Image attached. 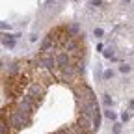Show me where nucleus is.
I'll return each instance as SVG.
<instances>
[{
    "mask_svg": "<svg viewBox=\"0 0 134 134\" xmlns=\"http://www.w3.org/2000/svg\"><path fill=\"white\" fill-rule=\"evenodd\" d=\"M119 71H121V73H130V65L129 64H121L119 65Z\"/></svg>",
    "mask_w": 134,
    "mask_h": 134,
    "instance_id": "f257e3e1",
    "label": "nucleus"
},
{
    "mask_svg": "<svg viewBox=\"0 0 134 134\" xmlns=\"http://www.w3.org/2000/svg\"><path fill=\"white\" fill-rule=\"evenodd\" d=\"M104 115L108 117V119H115V117H117V115H115V112H112V110H106Z\"/></svg>",
    "mask_w": 134,
    "mask_h": 134,
    "instance_id": "f03ea898",
    "label": "nucleus"
},
{
    "mask_svg": "<svg viewBox=\"0 0 134 134\" xmlns=\"http://www.w3.org/2000/svg\"><path fill=\"white\" fill-rule=\"evenodd\" d=\"M93 34H95V37H102L104 32H102V28H95V30H93Z\"/></svg>",
    "mask_w": 134,
    "mask_h": 134,
    "instance_id": "7ed1b4c3",
    "label": "nucleus"
},
{
    "mask_svg": "<svg viewBox=\"0 0 134 134\" xmlns=\"http://www.w3.org/2000/svg\"><path fill=\"white\" fill-rule=\"evenodd\" d=\"M121 117H123V121H129V119H130V112H129V110H127V112H123Z\"/></svg>",
    "mask_w": 134,
    "mask_h": 134,
    "instance_id": "20e7f679",
    "label": "nucleus"
},
{
    "mask_svg": "<svg viewBox=\"0 0 134 134\" xmlns=\"http://www.w3.org/2000/svg\"><path fill=\"white\" fill-rule=\"evenodd\" d=\"M102 101H104V104H106V106H112V99H110L108 95H104V99H102Z\"/></svg>",
    "mask_w": 134,
    "mask_h": 134,
    "instance_id": "39448f33",
    "label": "nucleus"
},
{
    "mask_svg": "<svg viewBox=\"0 0 134 134\" xmlns=\"http://www.w3.org/2000/svg\"><path fill=\"white\" fill-rule=\"evenodd\" d=\"M112 76H114L112 71H106V73H104V78H106V80H108V78H112Z\"/></svg>",
    "mask_w": 134,
    "mask_h": 134,
    "instance_id": "423d86ee",
    "label": "nucleus"
},
{
    "mask_svg": "<svg viewBox=\"0 0 134 134\" xmlns=\"http://www.w3.org/2000/svg\"><path fill=\"white\" fill-rule=\"evenodd\" d=\"M91 6H101V0H91Z\"/></svg>",
    "mask_w": 134,
    "mask_h": 134,
    "instance_id": "0eeeda50",
    "label": "nucleus"
}]
</instances>
